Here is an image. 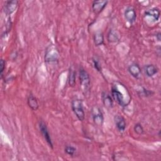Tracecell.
Returning <instances> with one entry per match:
<instances>
[{"label": "cell", "instance_id": "4fadbf2b", "mask_svg": "<svg viewBox=\"0 0 161 161\" xmlns=\"http://www.w3.org/2000/svg\"><path fill=\"white\" fill-rule=\"evenodd\" d=\"M101 97H102L103 103L104 105L105 106V107L109 108L113 106V99L111 98V96L108 93L103 92L102 93Z\"/></svg>", "mask_w": 161, "mask_h": 161}, {"label": "cell", "instance_id": "30bf717a", "mask_svg": "<svg viewBox=\"0 0 161 161\" xmlns=\"http://www.w3.org/2000/svg\"><path fill=\"white\" fill-rule=\"evenodd\" d=\"M145 17H149L153 21H157L160 17V11L158 8H152L145 12Z\"/></svg>", "mask_w": 161, "mask_h": 161}, {"label": "cell", "instance_id": "9c48e42d", "mask_svg": "<svg viewBox=\"0 0 161 161\" xmlns=\"http://www.w3.org/2000/svg\"><path fill=\"white\" fill-rule=\"evenodd\" d=\"M108 1H94L92 4V8L95 13H101L106 7Z\"/></svg>", "mask_w": 161, "mask_h": 161}, {"label": "cell", "instance_id": "ffe728a7", "mask_svg": "<svg viewBox=\"0 0 161 161\" xmlns=\"http://www.w3.org/2000/svg\"><path fill=\"white\" fill-rule=\"evenodd\" d=\"M75 151H76V149L72 146L67 145L65 148V152H66V153L70 156H73L75 153Z\"/></svg>", "mask_w": 161, "mask_h": 161}, {"label": "cell", "instance_id": "44dd1931", "mask_svg": "<svg viewBox=\"0 0 161 161\" xmlns=\"http://www.w3.org/2000/svg\"><path fill=\"white\" fill-rule=\"evenodd\" d=\"M93 63H94V65L95 69H96L99 72L101 71V67L100 65V64L98 61V60H97L96 58H93Z\"/></svg>", "mask_w": 161, "mask_h": 161}, {"label": "cell", "instance_id": "5b68a950", "mask_svg": "<svg viewBox=\"0 0 161 161\" xmlns=\"http://www.w3.org/2000/svg\"><path fill=\"white\" fill-rule=\"evenodd\" d=\"M58 53L56 48L53 46H50L45 53V60L47 62L55 61L58 59Z\"/></svg>", "mask_w": 161, "mask_h": 161}, {"label": "cell", "instance_id": "3957f363", "mask_svg": "<svg viewBox=\"0 0 161 161\" xmlns=\"http://www.w3.org/2000/svg\"><path fill=\"white\" fill-rule=\"evenodd\" d=\"M91 114L94 124L97 126H102L104 122V116L100 108L94 106L91 110Z\"/></svg>", "mask_w": 161, "mask_h": 161}, {"label": "cell", "instance_id": "603a6c76", "mask_svg": "<svg viewBox=\"0 0 161 161\" xmlns=\"http://www.w3.org/2000/svg\"><path fill=\"white\" fill-rule=\"evenodd\" d=\"M156 36H157L158 40V41H160V33H158L157 34Z\"/></svg>", "mask_w": 161, "mask_h": 161}, {"label": "cell", "instance_id": "7c38bea8", "mask_svg": "<svg viewBox=\"0 0 161 161\" xmlns=\"http://www.w3.org/2000/svg\"><path fill=\"white\" fill-rule=\"evenodd\" d=\"M18 2L17 1H8L5 5V12L8 14H10L14 11L18 6Z\"/></svg>", "mask_w": 161, "mask_h": 161}, {"label": "cell", "instance_id": "9a60e30c", "mask_svg": "<svg viewBox=\"0 0 161 161\" xmlns=\"http://www.w3.org/2000/svg\"><path fill=\"white\" fill-rule=\"evenodd\" d=\"M28 104L30 108L34 111L37 110L39 106L36 98L31 94L28 97Z\"/></svg>", "mask_w": 161, "mask_h": 161}, {"label": "cell", "instance_id": "8fae6325", "mask_svg": "<svg viewBox=\"0 0 161 161\" xmlns=\"http://www.w3.org/2000/svg\"><path fill=\"white\" fill-rule=\"evenodd\" d=\"M114 121L117 129L119 131H124L126 128V122L123 117L117 115L114 117Z\"/></svg>", "mask_w": 161, "mask_h": 161}, {"label": "cell", "instance_id": "d6986e66", "mask_svg": "<svg viewBox=\"0 0 161 161\" xmlns=\"http://www.w3.org/2000/svg\"><path fill=\"white\" fill-rule=\"evenodd\" d=\"M134 131L138 135H142L144 133V129L140 123H136L134 126Z\"/></svg>", "mask_w": 161, "mask_h": 161}, {"label": "cell", "instance_id": "ac0fdd59", "mask_svg": "<svg viewBox=\"0 0 161 161\" xmlns=\"http://www.w3.org/2000/svg\"><path fill=\"white\" fill-rule=\"evenodd\" d=\"M68 82L70 86L74 87L75 84V72L72 68H70L69 72Z\"/></svg>", "mask_w": 161, "mask_h": 161}, {"label": "cell", "instance_id": "52a82bcc", "mask_svg": "<svg viewBox=\"0 0 161 161\" xmlns=\"http://www.w3.org/2000/svg\"><path fill=\"white\" fill-rule=\"evenodd\" d=\"M111 94H112L113 97L117 102V103H118L119 105L122 106H125V105H126V103L124 101V97L122 93L120 92L117 89L113 87L111 90Z\"/></svg>", "mask_w": 161, "mask_h": 161}, {"label": "cell", "instance_id": "2e32d148", "mask_svg": "<svg viewBox=\"0 0 161 161\" xmlns=\"http://www.w3.org/2000/svg\"><path fill=\"white\" fill-rule=\"evenodd\" d=\"M94 42L96 46L98 47L104 43V35L102 32L97 31L94 35Z\"/></svg>", "mask_w": 161, "mask_h": 161}, {"label": "cell", "instance_id": "6da1fadb", "mask_svg": "<svg viewBox=\"0 0 161 161\" xmlns=\"http://www.w3.org/2000/svg\"><path fill=\"white\" fill-rule=\"evenodd\" d=\"M72 109L79 121H83L85 118V113L83 108V104L81 100L75 99L71 103Z\"/></svg>", "mask_w": 161, "mask_h": 161}, {"label": "cell", "instance_id": "7a4b0ae2", "mask_svg": "<svg viewBox=\"0 0 161 161\" xmlns=\"http://www.w3.org/2000/svg\"><path fill=\"white\" fill-rule=\"evenodd\" d=\"M79 80L83 91L87 92L90 86V77L89 74L83 68L79 70Z\"/></svg>", "mask_w": 161, "mask_h": 161}, {"label": "cell", "instance_id": "e0dca14e", "mask_svg": "<svg viewBox=\"0 0 161 161\" xmlns=\"http://www.w3.org/2000/svg\"><path fill=\"white\" fill-rule=\"evenodd\" d=\"M108 40L111 43H115L119 40V36L116 31L111 30L108 34Z\"/></svg>", "mask_w": 161, "mask_h": 161}, {"label": "cell", "instance_id": "5bb4252c", "mask_svg": "<svg viewBox=\"0 0 161 161\" xmlns=\"http://www.w3.org/2000/svg\"><path fill=\"white\" fill-rule=\"evenodd\" d=\"M145 72L148 77H152L155 75L158 72L157 67L153 64L146 65L144 67Z\"/></svg>", "mask_w": 161, "mask_h": 161}, {"label": "cell", "instance_id": "8992f818", "mask_svg": "<svg viewBox=\"0 0 161 161\" xmlns=\"http://www.w3.org/2000/svg\"><path fill=\"white\" fill-rule=\"evenodd\" d=\"M125 18L127 21L130 23H133L136 20V14L135 9L133 7L129 6L125 11Z\"/></svg>", "mask_w": 161, "mask_h": 161}, {"label": "cell", "instance_id": "7402d4cb", "mask_svg": "<svg viewBox=\"0 0 161 161\" xmlns=\"http://www.w3.org/2000/svg\"><path fill=\"white\" fill-rule=\"evenodd\" d=\"M4 68H5V61L3 59H1V77H3Z\"/></svg>", "mask_w": 161, "mask_h": 161}, {"label": "cell", "instance_id": "ba28073f", "mask_svg": "<svg viewBox=\"0 0 161 161\" xmlns=\"http://www.w3.org/2000/svg\"><path fill=\"white\" fill-rule=\"evenodd\" d=\"M128 70L129 73L131 74V75H132L133 77L136 79H138L141 75V74H142L141 69L138 65V64L136 63H133L131 65H130Z\"/></svg>", "mask_w": 161, "mask_h": 161}, {"label": "cell", "instance_id": "277c9868", "mask_svg": "<svg viewBox=\"0 0 161 161\" xmlns=\"http://www.w3.org/2000/svg\"><path fill=\"white\" fill-rule=\"evenodd\" d=\"M39 128H40V130L43 138L46 140L47 143L48 144V145L51 148H53L52 141V139H51V137H50V135L49 134V131L48 130V128H47V126L46 124L43 121H41L39 123Z\"/></svg>", "mask_w": 161, "mask_h": 161}]
</instances>
